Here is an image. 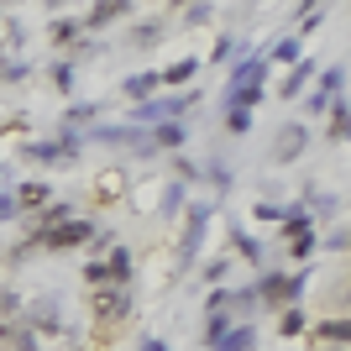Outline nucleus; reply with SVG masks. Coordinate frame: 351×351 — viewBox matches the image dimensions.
<instances>
[{
    "mask_svg": "<svg viewBox=\"0 0 351 351\" xmlns=\"http://www.w3.org/2000/svg\"><path fill=\"white\" fill-rule=\"evenodd\" d=\"M116 16H126V0H105V5H95L79 27H105V21H116Z\"/></svg>",
    "mask_w": 351,
    "mask_h": 351,
    "instance_id": "nucleus-12",
    "label": "nucleus"
},
{
    "mask_svg": "<svg viewBox=\"0 0 351 351\" xmlns=\"http://www.w3.org/2000/svg\"><path fill=\"white\" fill-rule=\"evenodd\" d=\"M0 315H21V293H0Z\"/></svg>",
    "mask_w": 351,
    "mask_h": 351,
    "instance_id": "nucleus-32",
    "label": "nucleus"
},
{
    "mask_svg": "<svg viewBox=\"0 0 351 351\" xmlns=\"http://www.w3.org/2000/svg\"><path fill=\"white\" fill-rule=\"evenodd\" d=\"M263 79H267V58H241L231 73V89H226V105L231 110H252L263 100Z\"/></svg>",
    "mask_w": 351,
    "mask_h": 351,
    "instance_id": "nucleus-1",
    "label": "nucleus"
},
{
    "mask_svg": "<svg viewBox=\"0 0 351 351\" xmlns=\"http://www.w3.org/2000/svg\"><path fill=\"white\" fill-rule=\"evenodd\" d=\"M236 47H241L236 37H220V43H215V63H231V58H236Z\"/></svg>",
    "mask_w": 351,
    "mask_h": 351,
    "instance_id": "nucleus-26",
    "label": "nucleus"
},
{
    "mask_svg": "<svg viewBox=\"0 0 351 351\" xmlns=\"http://www.w3.org/2000/svg\"><path fill=\"white\" fill-rule=\"evenodd\" d=\"M304 293V273L299 278H289V273H263V278L252 283V299L257 304H293Z\"/></svg>",
    "mask_w": 351,
    "mask_h": 351,
    "instance_id": "nucleus-2",
    "label": "nucleus"
},
{
    "mask_svg": "<svg viewBox=\"0 0 351 351\" xmlns=\"http://www.w3.org/2000/svg\"><path fill=\"white\" fill-rule=\"evenodd\" d=\"M158 79H162V84H189V79H194V58L173 63V69H168V73H158Z\"/></svg>",
    "mask_w": 351,
    "mask_h": 351,
    "instance_id": "nucleus-20",
    "label": "nucleus"
},
{
    "mask_svg": "<svg viewBox=\"0 0 351 351\" xmlns=\"http://www.w3.org/2000/svg\"><path fill=\"white\" fill-rule=\"evenodd\" d=\"M205 178L215 184V189H231V162H226V158H215V162L205 168Z\"/></svg>",
    "mask_w": 351,
    "mask_h": 351,
    "instance_id": "nucleus-19",
    "label": "nucleus"
},
{
    "mask_svg": "<svg viewBox=\"0 0 351 351\" xmlns=\"http://www.w3.org/2000/svg\"><path fill=\"white\" fill-rule=\"evenodd\" d=\"M252 346H257V330H252V325H231L210 351H252Z\"/></svg>",
    "mask_w": 351,
    "mask_h": 351,
    "instance_id": "nucleus-7",
    "label": "nucleus"
},
{
    "mask_svg": "<svg viewBox=\"0 0 351 351\" xmlns=\"http://www.w3.org/2000/svg\"><path fill=\"white\" fill-rule=\"evenodd\" d=\"M226 330H231V309H226V315H210V325H205V346H215Z\"/></svg>",
    "mask_w": 351,
    "mask_h": 351,
    "instance_id": "nucleus-21",
    "label": "nucleus"
},
{
    "mask_svg": "<svg viewBox=\"0 0 351 351\" xmlns=\"http://www.w3.org/2000/svg\"><path fill=\"white\" fill-rule=\"evenodd\" d=\"M336 89H346V69H325L320 73V89H315V105H336Z\"/></svg>",
    "mask_w": 351,
    "mask_h": 351,
    "instance_id": "nucleus-9",
    "label": "nucleus"
},
{
    "mask_svg": "<svg viewBox=\"0 0 351 351\" xmlns=\"http://www.w3.org/2000/svg\"><path fill=\"white\" fill-rule=\"evenodd\" d=\"M273 58H278V63H293V58H299V37H283V43L273 47Z\"/></svg>",
    "mask_w": 351,
    "mask_h": 351,
    "instance_id": "nucleus-24",
    "label": "nucleus"
},
{
    "mask_svg": "<svg viewBox=\"0 0 351 351\" xmlns=\"http://www.w3.org/2000/svg\"><path fill=\"white\" fill-rule=\"evenodd\" d=\"M299 330H304V315H299V309H289V315H283V336H299Z\"/></svg>",
    "mask_w": 351,
    "mask_h": 351,
    "instance_id": "nucleus-29",
    "label": "nucleus"
},
{
    "mask_svg": "<svg viewBox=\"0 0 351 351\" xmlns=\"http://www.w3.org/2000/svg\"><path fill=\"white\" fill-rule=\"evenodd\" d=\"M158 84H162L158 73H136V79H126V95H132V100H147V95H152Z\"/></svg>",
    "mask_w": 351,
    "mask_h": 351,
    "instance_id": "nucleus-16",
    "label": "nucleus"
},
{
    "mask_svg": "<svg viewBox=\"0 0 351 351\" xmlns=\"http://www.w3.org/2000/svg\"><path fill=\"white\" fill-rule=\"evenodd\" d=\"M325 351H346V346H325Z\"/></svg>",
    "mask_w": 351,
    "mask_h": 351,
    "instance_id": "nucleus-37",
    "label": "nucleus"
},
{
    "mask_svg": "<svg viewBox=\"0 0 351 351\" xmlns=\"http://www.w3.org/2000/svg\"><path fill=\"white\" fill-rule=\"evenodd\" d=\"M184 136H189V132H184L178 121H162L158 132H152V147H184Z\"/></svg>",
    "mask_w": 351,
    "mask_h": 351,
    "instance_id": "nucleus-15",
    "label": "nucleus"
},
{
    "mask_svg": "<svg viewBox=\"0 0 351 351\" xmlns=\"http://www.w3.org/2000/svg\"><path fill=\"white\" fill-rule=\"evenodd\" d=\"M126 278H132V247H116V252H110V263H105V283L126 289Z\"/></svg>",
    "mask_w": 351,
    "mask_h": 351,
    "instance_id": "nucleus-8",
    "label": "nucleus"
},
{
    "mask_svg": "<svg viewBox=\"0 0 351 351\" xmlns=\"http://www.w3.org/2000/svg\"><path fill=\"white\" fill-rule=\"evenodd\" d=\"M32 158L37 162H58V158H69V147L63 142H32Z\"/></svg>",
    "mask_w": 351,
    "mask_h": 351,
    "instance_id": "nucleus-18",
    "label": "nucleus"
},
{
    "mask_svg": "<svg viewBox=\"0 0 351 351\" xmlns=\"http://www.w3.org/2000/svg\"><path fill=\"white\" fill-rule=\"evenodd\" d=\"M32 320H37V325H58V304H53V299L37 304V309H32Z\"/></svg>",
    "mask_w": 351,
    "mask_h": 351,
    "instance_id": "nucleus-25",
    "label": "nucleus"
},
{
    "mask_svg": "<svg viewBox=\"0 0 351 351\" xmlns=\"http://www.w3.org/2000/svg\"><path fill=\"white\" fill-rule=\"evenodd\" d=\"M142 351H162V341H142Z\"/></svg>",
    "mask_w": 351,
    "mask_h": 351,
    "instance_id": "nucleus-34",
    "label": "nucleus"
},
{
    "mask_svg": "<svg viewBox=\"0 0 351 351\" xmlns=\"http://www.w3.org/2000/svg\"><path fill=\"white\" fill-rule=\"evenodd\" d=\"M210 215H215L210 205H189V226H184V241H178V257H173V267H178V273H189V267H194V257H199V241H205Z\"/></svg>",
    "mask_w": 351,
    "mask_h": 351,
    "instance_id": "nucleus-3",
    "label": "nucleus"
},
{
    "mask_svg": "<svg viewBox=\"0 0 351 351\" xmlns=\"http://www.w3.org/2000/svg\"><path fill=\"white\" fill-rule=\"evenodd\" d=\"M89 236H95V220H84V215H69L63 226H53V231H37V241H43L47 252H69V247H84Z\"/></svg>",
    "mask_w": 351,
    "mask_h": 351,
    "instance_id": "nucleus-4",
    "label": "nucleus"
},
{
    "mask_svg": "<svg viewBox=\"0 0 351 351\" xmlns=\"http://www.w3.org/2000/svg\"><path fill=\"white\" fill-rule=\"evenodd\" d=\"M231 241H236V252H241L247 263H257V257H263V247H257V241H252L247 231H231Z\"/></svg>",
    "mask_w": 351,
    "mask_h": 351,
    "instance_id": "nucleus-22",
    "label": "nucleus"
},
{
    "mask_svg": "<svg viewBox=\"0 0 351 351\" xmlns=\"http://www.w3.org/2000/svg\"><path fill=\"white\" fill-rule=\"evenodd\" d=\"M89 309H95V320H100V325H116V320L132 315V293H126V289H100L95 299H89Z\"/></svg>",
    "mask_w": 351,
    "mask_h": 351,
    "instance_id": "nucleus-5",
    "label": "nucleus"
},
{
    "mask_svg": "<svg viewBox=\"0 0 351 351\" xmlns=\"http://www.w3.org/2000/svg\"><path fill=\"white\" fill-rule=\"evenodd\" d=\"M53 37H58V43H73V37H79V21H58V27H53Z\"/></svg>",
    "mask_w": 351,
    "mask_h": 351,
    "instance_id": "nucleus-31",
    "label": "nucleus"
},
{
    "mask_svg": "<svg viewBox=\"0 0 351 351\" xmlns=\"http://www.w3.org/2000/svg\"><path fill=\"white\" fill-rule=\"evenodd\" d=\"M21 351H43V346H21Z\"/></svg>",
    "mask_w": 351,
    "mask_h": 351,
    "instance_id": "nucleus-36",
    "label": "nucleus"
},
{
    "mask_svg": "<svg viewBox=\"0 0 351 351\" xmlns=\"http://www.w3.org/2000/svg\"><path fill=\"white\" fill-rule=\"evenodd\" d=\"M309 73H315V63H299V69L289 73V84H283V95H299V89H304V79Z\"/></svg>",
    "mask_w": 351,
    "mask_h": 351,
    "instance_id": "nucleus-23",
    "label": "nucleus"
},
{
    "mask_svg": "<svg viewBox=\"0 0 351 351\" xmlns=\"http://www.w3.org/2000/svg\"><path fill=\"white\" fill-rule=\"evenodd\" d=\"M226 126H231V132H247V126H252V110H226Z\"/></svg>",
    "mask_w": 351,
    "mask_h": 351,
    "instance_id": "nucleus-27",
    "label": "nucleus"
},
{
    "mask_svg": "<svg viewBox=\"0 0 351 351\" xmlns=\"http://www.w3.org/2000/svg\"><path fill=\"white\" fill-rule=\"evenodd\" d=\"M346 336H351L346 315H341V320H325V325H320V341H330V346H346Z\"/></svg>",
    "mask_w": 351,
    "mask_h": 351,
    "instance_id": "nucleus-17",
    "label": "nucleus"
},
{
    "mask_svg": "<svg viewBox=\"0 0 351 351\" xmlns=\"http://www.w3.org/2000/svg\"><path fill=\"white\" fill-rule=\"evenodd\" d=\"M304 142H309V136H304V126H283L278 147H273V158H278V162H293L299 152H304Z\"/></svg>",
    "mask_w": 351,
    "mask_h": 351,
    "instance_id": "nucleus-6",
    "label": "nucleus"
},
{
    "mask_svg": "<svg viewBox=\"0 0 351 351\" xmlns=\"http://www.w3.org/2000/svg\"><path fill=\"white\" fill-rule=\"evenodd\" d=\"M194 95H173V100H147L142 105V121H162V116H178L184 105H189Z\"/></svg>",
    "mask_w": 351,
    "mask_h": 351,
    "instance_id": "nucleus-11",
    "label": "nucleus"
},
{
    "mask_svg": "<svg viewBox=\"0 0 351 351\" xmlns=\"http://www.w3.org/2000/svg\"><path fill=\"white\" fill-rule=\"evenodd\" d=\"M0 73H5V53H0Z\"/></svg>",
    "mask_w": 351,
    "mask_h": 351,
    "instance_id": "nucleus-35",
    "label": "nucleus"
},
{
    "mask_svg": "<svg viewBox=\"0 0 351 351\" xmlns=\"http://www.w3.org/2000/svg\"><path fill=\"white\" fill-rule=\"evenodd\" d=\"M16 215V199H11V194H0V220H11Z\"/></svg>",
    "mask_w": 351,
    "mask_h": 351,
    "instance_id": "nucleus-33",
    "label": "nucleus"
},
{
    "mask_svg": "<svg viewBox=\"0 0 351 351\" xmlns=\"http://www.w3.org/2000/svg\"><path fill=\"white\" fill-rule=\"evenodd\" d=\"M11 199H16V210H47V184H37V178H32V184H21Z\"/></svg>",
    "mask_w": 351,
    "mask_h": 351,
    "instance_id": "nucleus-10",
    "label": "nucleus"
},
{
    "mask_svg": "<svg viewBox=\"0 0 351 351\" xmlns=\"http://www.w3.org/2000/svg\"><path fill=\"white\" fill-rule=\"evenodd\" d=\"M278 220H283V231H289V241H293V236H304V231H309V220H315V215H309L304 205H293V210H283Z\"/></svg>",
    "mask_w": 351,
    "mask_h": 351,
    "instance_id": "nucleus-13",
    "label": "nucleus"
},
{
    "mask_svg": "<svg viewBox=\"0 0 351 351\" xmlns=\"http://www.w3.org/2000/svg\"><path fill=\"white\" fill-rule=\"evenodd\" d=\"M315 252V231H304V236H293V257H309Z\"/></svg>",
    "mask_w": 351,
    "mask_h": 351,
    "instance_id": "nucleus-30",
    "label": "nucleus"
},
{
    "mask_svg": "<svg viewBox=\"0 0 351 351\" xmlns=\"http://www.w3.org/2000/svg\"><path fill=\"white\" fill-rule=\"evenodd\" d=\"M346 126H351V110H346V95L330 105V142H346Z\"/></svg>",
    "mask_w": 351,
    "mask_h": 351,
    "instance_id": "nucleus-14",
    "label": "nucleus"
},
{
    "mask_svg": "<svg viewBox=\"0 0 351 351\" xmlns=\"http://www.w3.org/2000/svg\"><path fill=\"white\" fill-rule=\"evenodd\" d=\"M53 84H58V89L73 84V63H53Z\"/></svg>",
    "mask_w": 351,
    "mask_h": 351,
    "instance_id": "nucleus-28",
    "label": "nucleus"
}]
</instances>
